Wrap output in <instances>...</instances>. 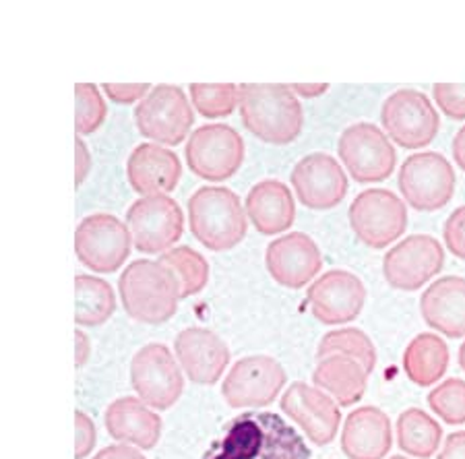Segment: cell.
Wrapping results in <instances>:
<instances>
[{"mask_svg":"<svg viewBox=\"0 0 465 459\" xmlns=\"http://www.w3.org/2000/svg\"><path fill=\"white\" fill-rule=\"evenodd\" d=\"M74 321L79 327H100L116 311V292L97 275L74 277Z\"/></svg>","mask_w":465,"mask_h":459,"instance_id":"cell-29","label":"cell"},{"mask_svg":"<svg viewBox=\"0 0 465 459\" xmlns=\"http://www.w3.org/2000/svg\"><path fill=\"white\" fill-rule=\"evenodd\" d=\"M134 125L157 145H180L194 125L189 97L178 85H155L134 108Z\"/></svg>","mask_w":465,"mask_h":459,"instance_id":"cell-13","label":"cell"},{"mask_svg":"<svg viewBox=\"0 0 465 459\" xmlns=\"http://www.w3.org/2000/svg\"><path fill=\"white\" fill-rule=\"evenodd\" d=\"M457 358H460V366H461V371L465 373V340L460 345V354H457Z\"/></svg>","mask_w":465,"mask_h":459,"instance_id":"cell-45","label":"cell"},{"mask_svg":"<svg viewBox=\"0 0 465 459\" xmlns=\"http://www.w3.org/2000/svg\"><path fill=\"white\" fill-rule=\"evenodd\" d=\"M393 445L391 420L377 405L348 414L341 428V451L350 459H385Z\"/></svg>","mask_w":465,"mask_h":459,"instance_id":"cell-23","label":"cell"},{"mask_svg":"<svg viewBox=\"0 0 465 459\" xmlns=\"http://www.w3.org/2000/svg\"><path fill=\"white\" fill-rule=\"evenodd\" d=\"M432 95L442 115L451 120H465V83H437Z\"/></svg>","mask_w":465,"mask_h":459,"instance_id":"cell-35","label":"cell"},{"mask_svg":"<svg viewBox=\"0 0 465 459\" xmlns=\"http://www.w3.org/2000/svg\"><path fill=\"white\" fill-rule=\"evenodd\" d=\"M120 303L131 319L163 325L178 311L180 288L172 271L160 261L137 259L120 274Z\"/></svg>","mask_w":465,"mask_h":459,"instance_id":"cell-3","label":"cell"},{"mask_svg":"<svg viewBox=\"0 0 465 459\" xmlns=\"http://www.w3.org/2000/svg\"><path fill=\"white\" fill-rule=\"evenodd\" d=\"M194 110L205 118H223L236 110L240 100V89L234 83H193L189 87Z\"/></svg>","mask_w":465,"mask_h":459,"instance_id":"cell-32","label":"cell"},{"mask_svg":"<svg viewBox=\"0 0 465 459\" xmlns=\"http://www.w3.org/2000/svg\"><path fill=\"white\" fill-rule=\"evenodd\" d=\"M331 354H343V356L356 358L369 374L377 366V348H374L371 337L358 327L333 329L322 335L317 345V360L331 356Z\"/></svg>","mask_w":465,"mask_h":459,"instance_id":"cell-31","label":"cell"},{"mask_svg":"<svg viewBox=\"0 0 465 459\" xmlns=\"http://www.w3.org/2000/svg\"><path fill=\"white\" fill-rule=\"evenodd\" d=\"M429 408L434 416H439L445 424L461 426L465 424V381L451 377L434 387L429 397Z\"/></svg>","mask_w":465,"mask_h":459,"instance_id":"cell-33","label":"cell"},{"mask_svg":"<svg viewBox=\"0 0 465 459\" xmlns=\"http://www.w3.org/2000/svg\"><path fill=\"white\" fill-rule=\"evenodd\" d=\"M337 155L360 185L387 180L397 164L393 141L372 123H356L343 129L337 141Z\"/></svg>","mask_w":465,"mask_h":459,"instance_id":"cell-11","label":"cell"},{"mask_svg":"<svg viewBox=\"0 0 465 459\" xmlns=\"http://www.w3.org/2000/svg\"><path fill=\"white\" fill-rule=\"evenodd\" d=\"M131 385L153 410H170L184 391V371L166 344H147L131 360Z\"/></svg>","mask_w":465,"mask_h":459,"instance_id":"cell-10","label":"cell"},{"mask_svg":"<svg viewBox=\"0 0 465 459\" xmlns=\"http://www.w3.org/2000/svg\"><path fill=\"white\" fill-rule=\"evenodd\" d=\"M437 459H465V431L449 434Z\"/></svg>","mask_w":465,"mask_h":459,"instance_id":"cell-40","label":"cell"},{"mask_svg":"<svg viewBox=\"0 0 465 459\" xmlns=\"http://www.w3.org/2000/svg\"><path fill=\"white\" fill-rule=\"evenodd\" d=\"M449 345L437 334H418L414 340L406 345L401 364L406 377L418 387H432L447 374Z\"/></svg>","mask_w":465,"mask_h":459,"instance_id":"cell-27","label":"cell"},{"mask_svg":"<svg viewBox=\"0 0 465 459\" xmlns=\"http://www.w3.org/2000/svg\"><path fill=\"white\" fill-rule=\"evenodd\" d=\"M133 234L129 225L112 214H92L74 232V253L81 265L95 274H114L129 259Z\"/></svg>","mask_w":465,"mask_h":459,"instance_id":"cell-12","label":"cell"},{"mask_svg":"<svg viewBox=\"0 0 465 459\" xmlns=\"http://www.w3.org/2000/svg\"><path fill=\"white\" fill-rule=\"evenodd\" d=\"M238 110L246 131L269 145H288L304 126L298 95L283 83H242L238 85Z\"/></svg>","mask_w":465,"mask_h":459,"instance_id":"cell-2","label":"cell"},{"mask_svg":"<svg viewBox=\"0 0 465 459\" xmlns=\"http://www.w3.org/2000/svg\"><path fill=\"white\" fill-rule=\"evenodd\" d=\"M288 383L280 360L265 354L236 360L222 383V395L230 408L254 410L273 404Z\"/></svg>","mask_w":465,"mask_h":459,"instance_id":"cell-7","label":"cell"},{"mask_svg":"<svg viewBox=\"0 0 465 459\" xmlns=\"http://www.w3.org/2000/svg\"><path fill=\"white\" fill-rule=\"evenodd\" d=\"M94 459H147V457L141 454V449L137 447L114 443V445H108L97 451Z\"/></svg>","mask_w":465,"mask_h":459,"instance_id":"cell-41","label":"cell"},{"mask_svg":"<svg viewBox=\"0 0 465 459\" xmlns=\"http://www.w3.org/2000/svg\"><path fill=\"white\" fill-rule=\"evenodd\" d=\"M104 424L112 439L141 451L153 449L162 436V418L134 395H124L106 408Z\"/></svg>","mask_w":465,"mask_h":459,"instance_id":"cell-22","label":"cell"},{"mask_svg":"<svg viewBox=\"0 0 465 459\" xmlns=\"http://www.w3.org/2000/svg\"><path fill=\"white\" fill-rule=\"evenodd\" d=\"M381 125L400 147L422 149L437 139L440 118L429 95L418 89H400L382 104Z\"/></svg>","mask_w":465,"mask_h":459,"instance_id":"cell-8","label":"cell"},{"mask_svg":"<svg viewBox=\"0 0 465 459\" xmlns=\"http://www.w3.org/2000/svg\"><path fill=\"white\" fill-rule=\"evenodd\" d=\"M420 313L430 329L445 337H465V277L442 275L420 298Z\"/></svg>","mask_w":465,"mask_h":459,"instance_id":"cell-24","label":"cell"},{"mask_svg":"<svg viewBox=\"0 0 465 459\" xmlns=\"http://www.w3.org/2000/svg\"><path fill=\"white\" fill-rule=\"evenodd\" d=\"M397 447L410 457L429 459L437 454L442 443V428L429 412L408 408L400 414L395 424Z\"/></svg>","mask_w":465,"mask_h":459,"instance_id":"cell-28","label":"cell"},{"mask_svg":"<svg viewBox=\"0 0 465 459\" xmlns=\"http://www.w3.org/2000/svg\"><path fill=\"white\" fill-rule=\"evenodd\" d=\"M252 228L265 236L286 232L296 220V201L286 183L265 178L252 186L244 201Z\"/></svg>","mask_w":465,"mask_h":459,"instance_id":"cell-25","label":"cell"},{"mask_svg":"<svg viewBox=\"0 0 465 459\" xmlns=\"http://www.w3.org/2000/svg\"><path fill=\"white\" fill-rule=\"evenodd\" d=\"M186 165L194 176L222 183L236 175L244 162V141L230 125H203L194 129L184 147Z\"/></svg>","mask_w":465,"mask_h":459,"instance_id":"cell-9","label":"cell"},{"mask_svg":"<svg viewBox=\"0 0 465 459\" xmlns=\"http://www.w3.org/2000/svg\"><path fill=\"white\" fill-rule=\"evenodd\" d=\"M442 240L453 257L465 261V205L457 207L442 225Z\"/></svg>","mask_w":465,"mask_h":459,"instance_id":"cell-36","label":"cell"},{"mask_svg":"<svg viewBox=\"0 0 465 459\" xmlns=\"http://www.w3.org/2000/svg\"><path fill=\"white\" fill-rule=\"evenodd\" d=\"M451 152H453L455 164L465 172V126H461V129L457 131L453 145H451Z\"/></svg>","mask_w":465,"mask_h":459,"instance_id":"cell-44","label":"cell"},{"mask_svg":"<svg viewBox=\"0 0 465 459\" xmlns=\"http://www.w3.org/2000/svg\"><path fill=\"white\" fill-rule=\"evenodd\" d=\"M265 267L273 280L290 290H300L319 275L322 254L319 244L304 232H290L265 248Z\"/></svg>","mask_w":465,"mask_h":459,"instance_id":"cell-19","label":"cell"},{"mask_svg":"<svg viewBox=\"0 0 465 459\" xmlns=\"http://www.w3.org/2000/svg\"><path fill=\"white\" fill-rule=\"evenodd\" d=\"M306 304L322 325H346L362 313L366 285L351 271L329 269L311 284Z\"/></svg>","mask_w":465,"mask_h":459,"instance_id":"cell-17","label":"cell"},{"mask_svg":"<svg viewBox=\"0 0 465 459\" xmlns=\"http://www.w3.org/2000/svg\"><path fill=\"white\" fill-rule=\"evenodd\" d=\"M389 459H410V457H403V455H393V457H389Z\"/></svg>","mask_w":465,"mask_h":459,"instance_id":"cell-46","label":"cell"},{"mask_svg":"<svg viewBox=\"0 0 465 459\" xmlns=\"http://www.w3.org/2000/svg\"><path fill=\"white\" fill-rule=\"evenodd\" d=\"M74 154H77V162H74V183L81 186L85 183V178L89 176V170H92V154H89L87 143L77 137L74 139Z\"/></svg>","mask_w":465,"mask_h":459,"instance_id":"cell-39","label":"cell"},{"mask_svg":"<svg viewBox=\"0 0 465 459\" xmlns=\"http://www.w3.org/2000/svg\"><path fill=\"white\" fill-rule=\"evenodd\" d=\"M298 201L312 212H327L346 199L350 180L341 164L325 152L304 155L290 175Z\"/></svg>","mask_w":465,"mask_h":459,"instance_id":"cell-18","label":"cell"},{"mask_svg":"<svg viewBox=\"0 0 465 459\" xmlns=\"http://www.w3.org/2000/svg\"><path fill=\"white\" fill-rule=\"evenodd\" d=\"M108 108L94 83H77L74 87V131L81 135L95 133L106 120Z\"/></svg>","mask_w":465,"mask_h":459,"instance_id":"cell-34","label":"cell"},{"mask_svg":"<svg viewBox=\"0 0 465 459\" xmlns=\"http://www.w3.org/2000/svg\"><path fill=\"white\" fill-rule=\"evenodd\" d=\"M371 374L356 358L331 354L317 360L312 371V385L325 391L341 408H350L362 400Z\"/></svg>","mask_w":465,"mask_h":459,"instance_id":"cell-26","label":"cell"},{"mask_svg":"<svg viewBox=\"0 0 465 459\" xmlns=\"http://www.w3.org/2000/svg\"><path fill=\"white\" fill-rule=\"evenodd\" d=\"M97 443V431L92 416L84 410L74 412V459H85Z\"/></svg>","mask_w":465,"mask_h":459,"instance_id":"cell-37","label":"cell"},{"mask_svg":"<svg viewBox=\"0 0 465 459\" xmlns=\"http://www.w3.org/2000/svg\"><path fill=\"white\" fill-rule=\"evenodd\" d=\"M152 92L147 83H104V94L116 104H134L145 100V95Z\"/></svg>","mask_w":465,"mask_h":459,"instance_id":"cell-38","label":"cell"},{"mask_svg":"<svg viewBox=\"0 0 465 459\" xmlns=\"http://www.w3.org/2000/svg\"><path fill=\"white\" fill-rule=\"evenodd\" d=\"M126 176L133 191L143 197L168 195L176 189L183 176V162L170 147L157 145V143H141L129 155Z\"/></svg>","mask_w":465,"mask_h":459,"instance_id":"cell-21","label":"cell"},{"mask_svg":"<svg viewBox=\"0 0 465 459\" xmlns=\"http://www.w3.org/2000/svg\"><path fill=\"white\" fill-rule=\"evenodd\" d=\"M455 170L439 152H420L403 160L397 186L406 205L422 214L439 212L455 195Z\"/></svg>","mask_w":465,"mask_h":459,"instance_id":"cell-5","label":"cell"},{"mask_svg":"<svg viewBox=\"0 0 465 459\" xmlns=\"http://www.w3.org/2000/svg\"><path fill=\"white\" fill-rule=\"evenodd\" d=\"M174 356L186 379L197 385H215L230 364V348L205 327H186L174 340Z\"/></svg>","mask_w":465,"mask_h":459,"instance_id":"cell-20","label":"cell"},{"mask_svg":"<svg viewBox=\"0 0 465 459\" xmlns=\"http://www.w3.org/2000/svg\"><path fill=\"white\" fill-rule=\"evenodd\" d=\"M348 220L360 243L381 251L406 232L408 205L393 191L366 189L351 201Z\"/></svg>","mask_w":465,"mask_h":459,"instance_id":"cell-6","label":"cell"},{"mask_svg":"<svg viewBox=\"0 0 465 459\" xmlns=\"http://www.w3.org/2000/svg\"><path fill=\"white\" fill-rule=\"evenodd\" d=\"M280 408L314 445L325 447L335 441L341 426V405L325 391L296 381L283 391Z\"/></svg>","mask_w":465,"mask_h":459,"instance_id":"cell-16","label":"cell"},{"mask_svg":"<svg viewBox=\"0 0 465 459\" xmlns=\"http://www.w3.org/2000/svg\"><path fill=\"white\" fill-rule=\"evenodd\" d=\"M186 214L193 236L215 253L238 246L249 230L246 209L228 186L197 189L191 195Z\"/></svg>","mask_w":465,"mask_h":459,"instance_id":"cell-4","label":"cell"},{"mask_svg":"<svg viewBox=\"0 0 465 459\" xmlns=\"http://www.w3.org/2000/svg\"><path fill=\"white\" fill-rule=\"evenodd\" d=\"M162 265H166L172 275L176 277L178 288H180V298H191L197 296L199 292L209 282V263L199 251H194L193 246L180 244L170 248L168 253L160 254Z\"/></svg>","mask_w":465,"mask_h":459,"instance_id":"cell-30","label":"cell"},{"mask_svg":"<svg viewBox=\"0 0 465 459\" xmlns=\"http://www.w3.org/2000/svg\"><path fill=\"white\" fill-rule=\"evenodd\" d=\"M201 459H312V454L280 414L251 410L223 424Z\"/></svg>","mask_w":465,"mask_h":459,"instance_id":"cell-1","label":"cell"},{"mask_svg":"<svg viewBox=\"0 0 465 459\" xmlns=\"http://www.w3.org/2000/svg\"><path fill=\"white\" fill-rule=\"evenodd\" d=\"M126 225L137 251L163 254L183 238L184 212L170 195H152L133 203L126 212Z\"/></svg>","mask_w":465,"mask_h":459,"instance_id":"cell-14","label":"cell"},{"mask_svg":"<svg viewBox=\"0 0 465 459\" xmlns=\"http://www.w3.org/2000/svg\"><path fill=\"white\" fill-rule=\"evenodd\" d=\"M290 89L296 95L311 100V97H319V95L325 94L329 89V83H312V85H309V83H292Z\"/></svg>","mask_w":465,"mask_h":459,"instance_id":"cell-43","label":"cell"},{"mask_svg":"<svg viewBox=\"0 0 465 459\" xmlns=\"http://www.w3.org/2000/svg\"><path fill=\"white\" fill-rule=\"evenodd\" d=\"M89 354H92V344H89V337L84 329L74 331V364L77 368H84L89 360Z\"/></svg>","mask_w":465,"mask_h":459,"instance_id":"cell-42","label":"cell"},{"mask_svg":"<svg viewBox=\"0 0 465 459\" xmlns=\"http://www.w3.org/2000/svg\"><path fill=\"white\" fill-rule=\"evenodd\" d=\"M445 267V248L430 234H411L397 243L382 259V277L400 292L424 288Z\"/></svg>","mask_w":465,"mask_h":459,"instance_id":"cell-15","label":"cell"}]
</instances>
